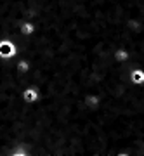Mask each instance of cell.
I'll list each match as a JSON object with an SVG mask.
<instances>
[{"mask_svg": "<svg viewBox=\"0 0 144 156\" xmlns=\"http://www.w3.org/2000/svg\"><path fill=\"white\" fill-rule=\"evenodd\" d=\"M132 82L134 83H142L144 82V71H141V69H135V71H132Z\"/></svg>", "mask_w": 144, "mask_h": 156, "instance_id": "obj_3", "label": "cell"}, {"mask_svg": "<svg viewBox=\"0 0 144 156\" xmlns=\"http://www.w3.org/2000/svg\"><path fill=\"white\" fill-rule=\"evenodd\" d=\"M17 54V44H14L11 38L0 40V59H11Z\"/></svg>", "mask_w": 144, "mask_h": 156, "instance_id": "obj_1", "label": "cell"}, {"mask_svg": "<svg viewBox=\"0 0 144 156\" xmlns=\"http://www.w3.org/2000/svg\"><path fill=\"white\" fill-rule=\"evenodd\" d=\"M19 33L23 35V37H33L35 33H37V24L31 21H24L19 24Z\"/></svg>", "mask_w": 144, "mask_h": 156, "instance_id": "obj_2", "label": "cell"}, {"mask_svg": "<svg viewBox=\"0 0 144 156\" xmlns=\"http://www.w3.org/2000/svg\"><path fill=\"white\" fill-rule=\"evenodd\" d=\"M127 57H128V54L125 52V50H122V49L115 52V59H117V61H125Z\"/></svg>", "mask_w": 144, "mask_h": 156, "instance_id": "obj_4", "label": "cell"}]
</instances>
